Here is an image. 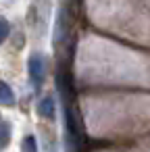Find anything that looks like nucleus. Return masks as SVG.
Wrapping results in <instances>:
<instances>
[{
	"label": "nucleus",
	"mask_w": 150,
	"mask_h": 152,
	"mask_svg": "<svg viewBox=\"0 0 150 152\" xmlns=\"http://www.w3.org/2000/svg\"><path fill=\"white\" fill-rule=\"evenodd\" d=\"M0 104L2 106H15V94H13V88L7 81H0Z\"/></svg>",
	"instance_id": "3"
},
{
	"label": "nucleus",
	"mask_w": 150,
	"mask_h": 152,
	"mask_svg": "<svg viewBox=\"0 0 150 152\" xmlns=\"http://www.w3.org/2000/svg\"><path fill=\"white\" fill-rule=\"evenodd\" d=\"M38 113L44 119H54V100L50 96L48 98H42L40 104H38Z\"/></svg>",
	"instance_id": "4"
},
{
	"label": "nucleus",
	"mask_w": 150,
	"mask_h": 152,
	"mask_svg": "<svg viewBox=\"0 0 150 152\" xmlns=\"http://www.w3.org/2000/svg\"><path fill=\"white\" fill-rule=\"evenodd\" d=\"M21 148H23V150H31V152H36V150H38V144H36V137H34V135H25V140H23V144H21Z\"/></svg>",
	"instance_id": "6"
},
{
	"label": "nucleus",
	"mask_w": 150,
	"mask_h": 152,
	"mask_svg": "<svg viewBox=\"0 0 150 152\" xmlns=\"http://www.w3.org/2000/svg\"><path fill=\"white\" fill-rule=\"evenodd\" d=\"M71 104H73V102H67V108H65L67 133H69V140H75V142H77V148H79V142L83 140V125H81V117H79V113H77Z\"/></svg>",
	"instance_id": "1"
},
{
	"label": "nucleus",
	"mask_w": 150,
	"mask_h": 152,
	"mask_svg": "<svg viewBox=\"0 0 150 152\" xmlns=\"http://www.w3.org/2000/svg\"><path fill=\"white\" fill-rule=\"evenodd\" d=\"M27 71H29V77L34 83H42L44 77H46V61L42 54H31L29 61H27Z\"/></svg>",
	"instance_id": "2"
},
{
	"label": "nucleus",
	"mask_w": 150,
	"mask_h": 152,
	"mask_svg": "<svg viewBox=\"0 0 150 152\" xmlns=\"http://www.w3.org/2000/svg\"><path fill=\"white\" fill-rule=\"evenodd\" d=\"M9 34H11V25H9V21L0 15V44H4V40L9 38Z\"/></svg>",
	"instance_id": "5"
}]
</instances>
